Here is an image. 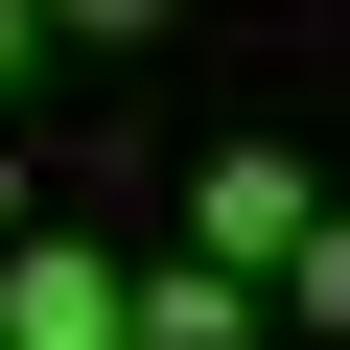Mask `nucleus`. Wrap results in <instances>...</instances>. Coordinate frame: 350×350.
Returning <instances> with one entry per match:
<instances>
[{
  "label": "nucleus",
  "mask_w": 350,
  "mask_h": 350,
  "mask_svg": "<svg viewBox=\"0 0 350 350\" xmlns=\"http://www.w3.org/2000/svg\"><path fill=\"white\" fill-rule=\"evenodd\" d=\"M304 234H327V187H304L280 140H211V163H187V257H234V280H280Z\"/></svg>",
  "instance_id": "1"
},
{
  "label": "nucleus",
  "mask_w": 350,
  "mask_h": 350,
  "mask_svg": "<svg viewBox=\"0 0 350 350\" xmlns=\"http://www.w3.org/2000/svg\"><path fill=\"white\" fill-rule=\"evenodd\" d=\"M140 327V257H94V234H0V350H117Z\"/></svg>",
  "instance_id": "2"
},
{
  "label": "nucleus",
  "mask_w": 350,
  "mask_h": 350,
  "mask_svg": "<svg viewBox=\"0 0 350 350\" xmlns=\"http://www.w3.org/2000/svg\"><path fill=\"white\" fill-rule=\"evenodd\" d=\"M117 350H257V280L234 257H140V327Z\"/></svg>",
  "instance_id": "3"
},
{
  "label": "nucleus",
  "mask_w": 350,
  "mask_h": 350,
  "mask_svg": "<svg viewBox=\"0 0 350 350\" xmlns=\"http://www.w3.org/2000/svg\"><path fill=\"white\" fill-rule=\"evenodd\" d=\"M280 304H304V327H327V350H350V211H327V234H304V257H280Z\"/></svg>",
  "instance_id": "4"
},
{
  "label": "nucleus",
  "mask_w": 350,
  "mask_h": 350,
  "mask_svg": "<svg viewBox=\"0 0 350 350\" xmlns=\"http://www.w3.org/2000/svg\"><path fill=\"white\" fill-rule=\"evenodd\" d=\"M47 24H70V47H140V24H163V0H47Z\"/></svg>",
  "instance_id": "5"
},
{
  "label": "nucleus",
  "mask_w": 350,
  "mask_h": 350,
  "mask_svg": "<svg viewBox=\"0 0 350 350\" xmlns=\"http://www.w3.org/2000/svg\"><path fill=\"white\" fill-rule=\"evenodd\" d=\"M24 47H70V24H47V0H0V94H24Z\"/></svg>",
  "instance_id": "6"
},
{
  "label": "nucleus",
  "mask_w": 350,
  "mask_h": 350,
  "mask_svg": "<svg viewBox=\"0 0 350 350\" xmlns=\"http://www.w3.org/2000/svg\"><path fill=\"white\" fill-rule=\"evenodd\" d=\"M0 234H47V211H24V140H0Z\"/></svg>",
  "instance_id": "7"
}]
</instances>
